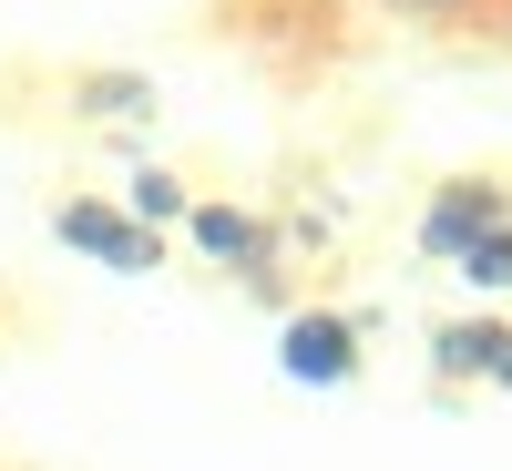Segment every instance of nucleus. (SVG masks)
Returning a JSON list of instances; mask_svg holds the SVG:
<instances>
[{"label": "nucleus", "instance_id": "1", "mask_svg": "<svg viewBox=\"0 0 512 471\" xmlns=\"http://www.w3.org/2000/svg\"><path fill=\"white\" fill-rule=\"evenodd\" d=\"M52 236H62L72 256H93V267H113V277H154V267H164V236L134 226L123 205H93V195H72L62 216H52Z\"/></svg>", "mask_w": 512, "mask_h": 471}, {"label": "nucleus", "instance_id": "2", "mask_svg": "<svg viewBox=\"0 0 512 471\" xmlns=\"http://www.w3.org/2000/svg\"><path fill=\"white\" fill-rule=\"evenodd\" d=\"M277 369L297 390H349L359 379V318H328V308H297L277 328Z\"/></svg>", "mask_w": 512, "mask_h": 471}, {"label": "nucleus", "instance_id": "3", "mask_svg": "<svg viewBox=\"0 0 512 471\" xmlns=\"http://www.w3.org/2000/svg\"><path fill=\"white\" fill-rule=\"evenodd\" d=\"M512 226V195L502 185H482V175H461V185H441L431 195V216H420V246L431 256H472L482 236H502Z\"/></svg>", "mask_w": 512, "mask_h": 471}, {"label": "nucleus", "instance_id": "4", "mask_svg": "<svg viewBox=\"0 0 512 471\" xmlns=\"http://www.w3.org/2000/svg\"><path fill=\"white\" fill-rule=\"evenodd\" d=\"M185 226H195L205 256H226V267H267V246H277L267 226L246 216V205H185Z\"/></svg>", "mask_w": 512, "mask_h": 471}, {"label": "nucleus", "instance_id": "5", "mask_svg": "<svg viewBox=\"0 0 512 471\" xmlns=\"http://www.w3.org/2000/svg\"><path fill=\"white\" fill-rule=\"evenodd\" d=\"M492 359H502V318H461V328L431 338V369L441 379H492Z\"/></svg>", "mask_w": 512, "mask_h": 471}, {"label": "nucleus", "instance_id": "6", "mask_svg": "<svg viewBox=\"0 0 512 471\" xmlns=\"http://www.w3.org/2000/svg\"><path fill=\"white\" fill-rule=\"evenodd\" d=\"M72 103L103 113V123H134V113H154V82H144V72H82Z\"/></svg>", "mask_w": 512, "mask_h": 471}, {"label": "nucleus", "instance_id": "7", "mask_svg": "<svg viewBox=\"0 0 512 471\" xmlns=\"http://www.w3.org/2000/svg\"><path fill=\"white\" fill-rule=\"evenodd\" d=\"M123 216H134V226H154V236H164V226L185 216V185L164 175V164H144V175H134V195H123Z\"/></svg>", "mask_w": 512, "mask_h": 471}, {"label": "nucleus", "instance_id": "8", "mask_svg": "<svg viewBox=\"0 0 512 471\" xmlns=\"http://www.w3.org/2000/svg\"><path fill=\"white\" fill-rule=\"evenodd\" d=\"M451 267L472 277V297H512V226H502V236H482L472 256H451Z\"/></svg>", "mask_w": 512, "mask_h": 471}, {"label": "nucleus", "instance_id": "9", "mask_svg": "<svg viewBox=\"0 0 512 471\" xmlns=\"http://www.w3.org/2000/svg\"><path fill=\"white\" fill-rule=\"evenodd\" d=\"M390 11H431L441 21V11H472V0H390Z\"/></svg>", "mask_w": 512, "mask_h": 471}, {"label": "nucleus", "instance_id": "10", "mask_svg": "<svg viewBox=\"0 0 512 471\" xmlns=\"http://www.w3.org/2000/svg\"><path fill=\"white\" fill-rule=\"evenodd\" d=\"M492 390H512V328H502V359H492Z\"/></svg>", "mask_w": 512, "mask_h": 471}]
</instances>
